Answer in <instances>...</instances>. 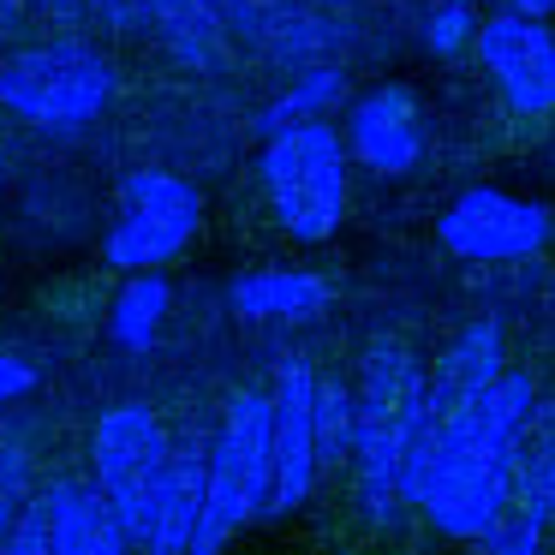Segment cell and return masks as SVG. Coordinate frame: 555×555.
Wrapping results in <instances>:
<instances>
[{
	"instance_id": "cell-1",
	"label": "cell",
	"mask_w": 555,
	"mask_h": 555,
	"mask_svg": "<svg viewBox=\"0 0 555 555\" xmlns=\"http://www.w3.org/2000/svg\"><path fill=\"white\" fill-rule=\"evenodd\" d=\"M538 430V388L526 371H502V383L430 436L406 466V507L418 502L442 538L483 543L507 519Z\"/></svg>"
},
{
	"instance_id": "cell-2",
	"label": "cell",
	"mask_w": 555,
	"mask_h": 555,
	"mask_svg": "<svg viewBox=\"0 0 555 555\" xmlns=\"http://www.w3.org/2000/svg\"><path fill=\"white\" fill-rule=\"evenodd\" d=\"M424 371L412 359V347L400 340H376L364 347V371H359V430H352V483H359V514L364 526L388 531L406 514V466H412V442L424 424Z\"/></svg>"
},
{
	"instance_id": "cell-3",
	"label": "cell",
	"mask_w": 555,
	"mask_h": 555,
	"mask_svg": "<svg viewBox=\"0 0 555 555\" xmlns=\"http://www.w3.org/2000/svg\"><path fill=\"white\" fill-rule=\"evenodd\" d=\"M120 73L90 37L18 42L0 61V108L37 132H85L108 114Z\"/></svg>"
},
{
	"instance_id": "cell-4",
	"label": "cell",
	"mask_w": 555,
	"mask_h": 555,
	"mask_svg": "<svg viewBox=\"0 0 555 555\" xmlns=\"http://www.w3.org/2000/svg\"><path fill=\"white\" fill-rule=\"evenodd\" d=\"M347 138L328 120L317 126H287V132L263 138V156H257V180H263L269 216L281 221V233L299 245H323L340 233L347 221Z\"/></svg>"
},
{
	"instance_id": "cell-5",
	"label": "cell",
	"mask_w": 555,
	"mask_h": 555,
	"mask_svg": "<svg viewBox=\"0 0 555 555\" xmlns=\"http://www.w3.org/2000/svg\"><path fill=\"white\" fill-rule=\"evenodd\" d=\"M275 490V400L245 388L233 395L216 442H209V490H204V526L192 555H221L251 519H269Z\"/></svg>"
},
{
	"instance_id": "cell-6",
	"label": "cell",
	"mask_w": 555,
	"mask_h": 555,
	"mask_svg": "<svg viewBox=\"0 0 555 555\" xmlns=\"http://www.w3.org/2000/svg\"><path fill=\"white\" fill-rule=\"evenodd\" d=\"M90 454H96V490L126 526V538L144 543L156 502L168 490L173 472V442L150 406H108L90 430Z\"/></svg>"
},
{
	"instance_id": "cell-7",
	"label": "cell",
	"mask_w": 555,
	"mask_h": 555,
	"mask_svg": "<svg viewBox=\"0 0 555 555\" xmlns=\"http://www.w3.org/2000/svg\"><path fill=\"white\" fill-rule=\"evenodd\" d=\"M197 228H204L197 185L168 168H138L120 180V221L102 240V257L120 275H156L197 240Z\"/></svg>"
},
{
	"instance_id": "cell-8",
	"label": "cell",
	"mask_w": 555,
	"mask_h": 555,
	"mask_svg": "<svg viewBox=\"0 0 555 555\" xmlns=\"http://www.w3.org/2000/svg\"><path fill=\"white\" fill-rule=\"evenodd\" d=\"M436 240L460 263H526L555 240V216L538 197L502 192V185H472L436 221Z\"/></svg>"
},
{
	"instance_id": "cell-9",
	"label": "cell",
	"mask_w": 555,
	"mask_h": 555,
	"mask_svg": "<svg viewBox=\"0 0 555 555\" xmlns=\"http://www.w3.org/2000/svg\"><path fill=\"white\" fill-rule=\"evenodd\" d=\"M209 7L221 13L233 49H251L263 66H287V73L328 66L352 37L347 18L317 0H209Z\"/></svg>"
},
{
	"instance_id": "cell-10",
	"label": "cell",
	"mask_w": 555,
	"mask_h": 555,
	"mask_svg": "<svg viewBox=\"0 0 555 555\" xmlns=\"http://www.w3.org/2000/svg\"><path fill=\"white\" fill-rule=\"evenodd\" d=\"M472 54H478L490 90L502 96V108L526 114V120L555 114V30L543 18H526V13L483 18Z\"/></svg>"
},
{
	"instance_id": "cell-11",
	"label": "cell",
	"mask_w": 555,
	"mask_h": 555,
	"mask_svg": "<svg viewBox=\"0 0 555 555\" xmlns=\"http://www.w3.org/2000/svg\"><path fill=\"white\" fill-rule=\"evenodd\" d=\"M347 156L359 168L383 173V180H400L424 162V144H430V126H424V102L412 85H376L364 90L347 108Z\"/></svg>"
},
{
	"instance_id": "cell-12",
	"label": "cell",
	"mask_w": 555,
	"mask_h": 555,
	"mask_svg": "<svg viewBox=\"0 0 555 555\" xmlns=\"http://www.w3.org/2000/svg\"><path fill=\"white\" fill-rule=\"evenodd\" d=\"M317 383L323 376L305 359H287L275 376V490H269V514H293L311 495L323 454H317Z\"/></svg>"
},
{
	"instance_id": "cell-13",
	"label": "cell",
	"mask_w": 555,
	"mask_h": 555,
	"mask_svg": "<svg viewBox=\"0 0 555 555\" xmlns=\"http://www.w3.org/2000/svg\"><path fill=\"white\" fill-rule=\"evenodd\" d=\"M507 371V347H502V328L483 317V323H466L454 340H448V352L436 359L430 383H424V424H418V442H412V454H418L424 442H430L442 424H454L466 406H478L483 395H490L495 383H502Z\"/></svg>"
},
{
	"instance_id": "cell-14",
	"label": "cell",
	"mask_w": 555,
	"mask_h": 555,
	"mask_svg": "<svg viewBox=\"0 0 555 555\" xmlns=\"http://www.w3.org/2000/svg\"><path fill=\"white\" fill-rule=\"evenodd\" d=\"M150 42L180 73H228L233 37L209 0H150Z\"/></svg>"
},
{
	"instance_id": "cell-15",
	"label": "cell",
	"mask_w": 555,
	"mask_h": 555,
	"mask_svg": "<svg viewBox=\"0 0 555 555\" xmlns=\"http://www.w3.org/2000/svg\"><path fill=\"white\" fill-rule=\"evenodd\" d=\"M204 490H209V448L180 442L173 448L168 490H162L156 519H150L138 555H192L197 550V526H204Z\"/></svg>"
},
{
	"instance_id": "cell-16",
	"label": "cell",
	"mask_w": 555,
	"mask_h": 555,
	"mask_svg": "<svg viewBox=\"0 0 555 555\" xmlns=\"http://www.w3.org/2000/svg\"><path fill=\"white\" fill-rule=\"evenodd\" d=\"M49 538H54V555H138V543L126 538V526L114 519V507L102 502L96 483H73L61 478L49 495Z\"/></svg>"
},
{
	"instance_id": "cell-17",
	"label": "cell",
	"mask_w": 555,
	"mask_h": 555,
	"mask_svg": "<svg viewBox=\"0 0 555 555\" xmlns=\"http://www.w3.org/2000/svg\"><path fill=\"white\" fill-rule=\"evenodd\" d=\"M228 299L245 323H311L328 311L335 287L311 269H251V275L233 281Z\"/></svg>"
},
{
	"instance_id": "cell-18",
	"label": "cell",
	"mask_w": 555,
	"mask_h": 555,
	"mask_svg": "<svg viewBox=\"0 0 555 555\" xmlns=\"http://www.w3.org/2000/svg\"><path fill=\"white\" fill-rule=\"evenodd\" d=\"M347 102V66L328 61V66H311V73H293V85L281 90V96L263 102V114H257V132H287V126H317L328 120V114Z\"/></svg>"
},
{
	"instance_id": "cell-19",
	"label": "cell",
	"mask_w": 555,
	"mask_h": 555,
	"mask_svg": "<svg viewBox=\"0 0 555 555\" xmlns=\"http://www.w3.org/2000/svg\"><path fill=\"white\" fill-rule=\"evenodd\" d=\"M168 305H173V287L162 275H126V287L114 293V305H108L114 347L150 352L156 335H162V323H168Z\"/></svg>"
},
{
	"instance_id": "cell-20",
	"label": "cell",
	"mask_w": 555,
	"mask_h": 555,
	"mask_svg": "<svg viewBox=\"0 0 555 555\" xmlns=\"http://www.w3.org/2000/svg\"><path fill=\"white\" fill-rule=\"evenodd\" d=\"M352 430H359V395L335 376H323L317 383V454H323V466L352 460Z\"/></svg>"
},
{
	"instance_id": "cell-21",
	"label": "cell",
	"mask_w": 555,
	"mask_h": 555,
	"mask_svg": "<svg viewBox=\"0 0 555 555\" xmlns=\"http://www.w3.org/2000/svg\"><path fill=\"white\" fill-rule=\"evenodd\" d=\"M514 507H526V514H538V519H555V424H543V436H531Z\"/></svg>"
},
{
	"instance_id": "cell-22",
	"label": "cell",
	"mask_w": 555,
	"mask_h": 555,
	"mask_svg": "<svg viewBox=\"0 0 555 555\" xmlns=\"http://www.w3.org/2000/svg\"><path fill=\"white\" fill-rule=\"evenodd\" d=\"M478 30H483V18L472 0H436L430 18H424V49L436 61H454V54H466L478 42Z\"/></svg>"
},
{
	"instance_id": "cell-23",
	"label": "cell",
	"mask_w": 555,
	"mask_h": 555,
	"mask_svg": "<svg viewBox=\"0 0 555 555\" xmlns=\"http://www.w3.org/2000/svg\"><path fill=\"white\" fill-rule=\"evenodd\" d=\"M543 526L550 519L526 514V507H507V519L483 538V555H543Z\"/></svg>"
},
{
	"instance_id": "cell-24",
	"label": "cell",
	"mask_w": 555,
	"mask_h": 555,
	"mask_svg": "<svg viewBox=\"0 0 555 555\" xmlns=\"http://www.w3.org/2000/svg\"><path fill=\"white\" fill-rule=\"evenodd\" d=\"M90 25L108 30V37H144L150 30V0H85Z\"/></svg>"
},
{
	"instance_id": "cell-25",
	"label": "cell",
	"mask_w": 555,
	"mask_h": 555,
	"mask_svg": "<svg viewBox=\"0 0 555 555\" xmlns=\"http://www.w3.org/2000/svg\"><path fill=\"white\" fill-rule=\"evenodd\" d=\"M0 555H54V538H49V507L25 502V514H18V526L7 531V543H0Z\"/></svg>"
},
{
	"instance_id": "cell-26",
	"label": "cell",
	"mask_w": 555,
	"mask_h": 555,
	"mask_svg": "<svg viewBox=\"0 0 555 555\" xmlns=\"http://www.w3.org/2000/svg\"><path fill=\"white\" fill-rule=\"evenodd\" d=\"M18 514H25V454L0 448V543L18 526Z\"/></svg>"
},
{
	"instance_id": "cell-27",
	"label": "cell",
	"mask_w": 555,
	"mask_h": 555,
	"mask_svg": "<svg viewBox=\"0 0 555 555\" xmlns=\"http://www.w3.org/2000/svg\"><path fill=\"white\" fill-rule=\"evenodd\" d=\"M37 388V364L30 359H13V352H0V406L18 395H30Z\"/></svg>"
},
{
	"instance_id": "cell-28",
	"label": "cell",
	"mask_w": 555,
	"mask_h": 555,
	"mask_svg": "<svg viewBox=\"0 0 555 555\" xmlns=\"http://www.w3.org/2000/svg\"><path fill=\"white\" fill-rule=\"evenodd\" d=\"M30 13H42L49 25H61V30H78L90 18V7L85 0H30Z\"/></svg>"
},
{
	"instance_id": "cell-29",
	"label": "cell",
	"mask_w": 555,
	"mask_h": 555,
	"mask_svg": "<svg viewBox=\"0 0 555 555\" xmlns=\"http://www.w3.org/2000/svg\"><path fill=\"white\" fill-rule=\"evenodd\" d=\"M507 13H526V18H550L555 0H507Z\"/></svg>"
},
{
	"instance_id": "cell-30",
	"label": "cell",
	"mask_w": 555,
	"mask_h": 555,
	"mask_svg": "<svg viewBox=\"0 0 555 555\" xmlns=\"http://www.w3.org/2000/svg\"><path fill=\"white\" fill-rule=\"evenodd\" d=\"M25 13H30V0H0V30H18Z\"/></svg>"
},
{
	"instance_id": "cell-31",
	"label": "cell",
	"mask_w": 555,
	"mask_h": 555,
	"mask_svg": "<svg viewBox=\"0 0 555 555\" xmlns=\"http://www.w3.org/2000/svg\"><path fill=\"white\" fill-rule=\"evenodd\" d=\"M317 7H328V13H347L352 0H317Z\"/></svg>"
}]
</instances>
